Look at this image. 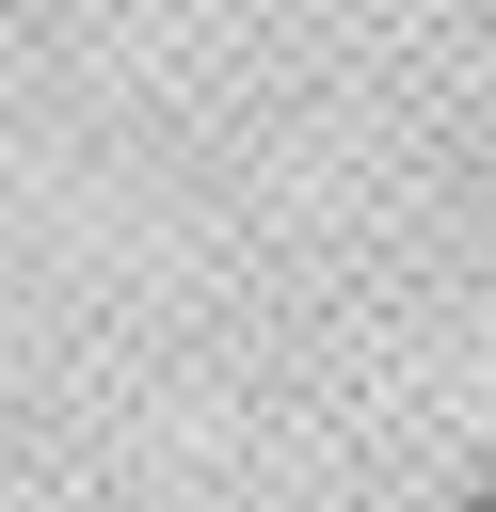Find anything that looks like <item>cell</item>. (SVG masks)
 I'll list each match as a JSON object with an SVG mask.
<instances>
[{
	"instance_id": "obj_1",
	"label": "cell",
	"mask_w": 496,
	"mask_h": 512,
	"mask_svg": "<svg viewBox=\"0 0 496 512\" xmlns=\"http://www.w3.org/2000/svg\"><path fill=\"white\" fill-rule=\"evenodd\" d=\"M448 512H496V464H480V480H464V496H448Z\"/></svg>"
}]
</instances>
